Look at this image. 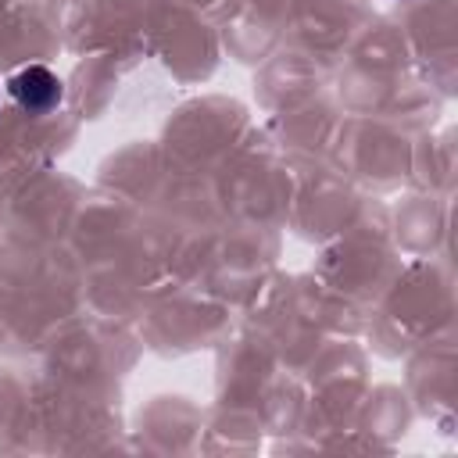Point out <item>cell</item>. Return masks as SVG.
Listing matches in <instances>:
<instances>
[{
  "instance_id": "1",
  "label": "cell",
  "mask_w": 458,
  "mask_h": 458,
  "mask_svg": "<svg viewBox=\"0 0 458 458\" xmlns=\"http://www.w3.org/2000/svg\"><path fill=\"white\" fill-rule=\"evenodd\" d=\"M7 86H11V97H14L25 111H50V107L61 100V82H57V75H54L50 68H43V64L21 68Z\"/></svg>"
}]
</instances>
